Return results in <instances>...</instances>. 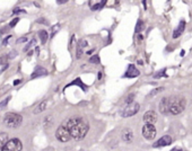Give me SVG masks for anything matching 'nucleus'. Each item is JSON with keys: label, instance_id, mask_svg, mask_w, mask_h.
Returning a JSON list of instances; mask_svg holds the SVG:
<instances>
[{"label": "nucleus", "instance_id": "9b49d317", "mask_svg": "<svg viewBox=\"0 0 192 151\" xmlns=\"http://www.w3.org/2000/svg\"><path fill=\"white\" fill-rule=\"evenodd\" d=\"M132 139H133V132H132L131 129H124L122 131V140L126 142H131Z\"/></svg>", "mask_w": 192, "mask_h": 151}, {"label": "nucleus", "instance_id": "7ed1b4c3", "mask_svg": "<svg viewBox=\"0 0 192 151\" xmlns=\"http://www.w3.org/2000/svg\"><path fill=\"white\" fill-rule=\"evenodd\" d=\"M23 121V117L19 114H15V113H9L5 116L4 118V123L7 127H17L20 125V123Z\"/></svg>", "mask_w": 192, "mask_h": 151}, {"label": "nucleus", "instance_id": "393cba45", "mask_svg": "<svg viewBox=\"0 0 192 151\" xmlns=\"http://www.w3.org/2000/svg\"><path fill=\"white\" fill-rule=\"evenodd\" d=\"M34 44H35V38H33V40H32V41H31V42H30V44H27V45H26V47H25V49H24V51H25V52H26V51H27V50H28V49H30L31 46H32V45H34Z\"/></svg>", "mask_w": 192, "mask_h": 151}, {"label": "nucleus", "instance_id": "1a4fd4ad", "mask_svg": "<svg viewBox=\"0 0 192 151\" xmlns=\"http://www.w3.org/2000/svg\"><path fill=\"white\" fill-rule=\"evenodd\" d=\"M172 143V138L170 135H164L162 136L158 141H156L154 144H153V147L154 148H158V147H166L168 146V144H171Z\"/></svg>", "mask_w": 192, "mask_h": 151}, {"label": "nucleus", "instance_id": "0eeeda50", "mask_svg": "<svg viewBox=\"0 0 192 151\" xmlns=\"http://www.w3.org/2000/svg\"><path fill=\"white\" fill-rule=\"evenodd\" d=\"M156 127L150 124H145L142 127V135L146 138L147 140H153L156 136Z\"/></svg>", "mask_w": 192, "mask_h": 151}, {"label": "nucleus", "instance_id": "b1692460", "mask_svg": "<svg viewBox=\"0 0 192 151\" xmlns=\"http://www.w3.org/2000/svg\"><path fill=\"white\" fill-rule=\"evenodd\" d=\"M59 28H60V25H57V26H53V27H52V34H51V36H52V37H53V36H54V34H56L57 32L59 30Z\"/></svg>", "mask_w": 192, "mask_h": 151}, {"label": "nucleus", "instance_id": "f704fd0d", "mask_svg": "<svg viewBox=\"0 0 192 151\" xmlns=\"http://www.w3.org/2000/svg\"><path fill=\"white\" fill-rule=\"evenodd\" d=\"M97 79H98V80H101V79H102V73H101V72H98V78H97Z\"/></svg>", "mask_w": 192, "mask_h": 151}, {"label": "nucleus", "instance_id": "2eb2a0df", "mask_svg": "<svg viewBox=\"0 0 192 151\" xmlns=\"http://www.w3.org/2000/svg\"><path fill=\"white\" fill-rule=\"evenodd\" d=\"M8 134L7 133H0V151L4 150L6 143L8 142Z\"/></svg>", "mask_w": 192, "mask_h": 151}, {"label": "nucleus", "instance_id": "c9c22d12", "mask_svg": "<svg viewBox=\"0 0 192 151\" xmlns=\"http://www.w3.org/2000/svg\"><path fill=\"white\" fill-rule=\"evenodd\" d=\"M172 151H183V150H181V149H173Z\"/></svg>", "mask_w": 192, "mask_h": 151}, {"label": "nucleus", "instance_id": "20e7f679", "mask_svg": "<svg viewBox=\"0 0 192 151\" xmlns=\"http://www.w3.org/2000/svg\"><path fill=\"white\" fill-rule=\"evenodd\" d=\"M56 138L60 142H68L71 139L70 134H69V132H68L65 124H61V125L58 127V130H57L56 132Z\"/></svg>", "mask_w": 192, "mask_h": 151}, {"label": "nucleus", "instance_id": "473e14b6", "mask_svg": "<svg viewBox=\"0 0 192 151\" xmlns=\"http://www.w3.org/2000/svg\"><path fill=\"white\" fill-rule=\"evenodd\" d=\"M59 5H62V4H66L67 2V0H59V1H57Z\"/></svg>", "mask_w": 192, "mask_h": 151}, {"label": "nucleus", "instance_id": "4468645a", "mask_svg": "<svg viewBox=\"0 0 192 151\" xmlns=\"http://www.w3.org/2000/svg\"><path fill=\"white\" fill-rule=\"evenodd\" d=\"M159 112L162 114H168V110H167V97L163 98L161 103H159Z\"/></svg>", "mask_w": 192, "mask_h": 151}, {"label": "nucleus", "instance_id": "72a5a7b5", "mask_svg": "<svg viewBox=\"0 0 192 151\" xmlns=\"http://www.w3.org/2000/svg\"><path fill=\"white\" fill-rule=\"evenodd\" d=\"M22 82V80H15L14 81V85H18V84H20Z\"/></svg>", "mask_w": 192, "mask_h": 151}, {"label": "nucleus", "instance_id": "7c9ffc66", "mask_svg": "<svg viewBox=\"0 0 192 151\" xmlns=\"http://www.w3.org/2000/svg\"><path fill=\"white\" fill-rule=\"evenodd\" d=\"M10 38H11V35H10V36H7V37H6L5 40H4V45H7V44H8V41H9Z\"/></svg>", "mask_w": 192, "mask_h": 151}, {"label": "nucleus", "instance_id": "6ab92c4d", "mask_svg": "<svg viewBox=\"0 0 192 151\" xmlns=\"http://www.w3.org/2000/svg\"><path fill=\"white\" fill-rule=\"evenodd\" d=\"M106 1H98V2H96L95 5H93V4H91V9L92 10H96V9H100V8H102L103 7V5H105Z\"/></svg>", "mask_w": 192, "mask_h": 151}, {"label": "nucleus", "instance_id": "2f4dec72", "mask_svg": "<svg viewBox=\"0 0 192 151\" xmlns=\"http://www.w3.org/2000/svg\"><path fill=\"white\" fill-rule=\"evenodd\" d=\"M5 62H6V56L0 58V64H1V63H5Z\"/></svg>", "mask_w": 192, "mask_h": 151}, {"label": "nucleus", "instance_id": "6e6552de", "mask_svg": "<svg viewBox=\"0 0 192 151\" xmlns=\"http://www.w3.org/2000/svg\"><path fill=\"white\" fill-rule=\"evenodd\" d=\"M144 121L146 124H150V125H154L157 122V114L154 111H148L145 113L144 115Z\"/></svg>", "mask_w": 192, "mask_h": 151}, {"label": "nucleus", "instance_id": "c756f323", "mask_svg": "<svg viewBox=\"0 0 192 151\" xmlns=\"http://www.w3.org/2000/svg\"><path fill=\"white\" fill-rule=\"evenodd\" d=\"M164 72H165V69H163L162 72H158L157 75H155V78H158V77H162V76H165V75H164Z\"/></svg>", "mask_w": 192, "mask_h": 151}, {"label": "nucleus", "instance_id": "39448f33", "mask_svg": "<svg viewBox=\"0 0 192 151\" xmlns=\"http://www.w3.org/2000/svg\"><path fill=\"white\" fill-rule=\"evenodd\" d=\"M140 106L138 103H132V104H129L127 105L123 110L121 111V115L123 117H130V116H133L135 114H137V112L139 111Z\"/></svg>", "mask_w": 192, "mask_h": 151}, {"label": "nucleus", "instance_id": "bb28decb", "mask_svg": "<svg viewBox=\"0 0 192 151\" xmlns=\"http://www.w3.org/2000/svg\"><path fill=\"white\" fill-rule=\"evenodd\" d=\"M81 56H83V51H81V47L79 45L77 46V58L79 59V58H81Z\"/></svg>", "mask_w": 192, "mask_h": 151}, {"label": "nucleus", "instance_id": "5701e85b", "mask_svg": "<svg viewBox=\"0 0 192 151\" xmlns=\"http://www.w3.org/2000/svg\"><path fill=\"white\" fill-rule=\"evenodd\" d=\"M163 89H164L163 87H161V88H156V89H154V90H153L152 93L149 94V96H150V97H153V96H154V95H156L157 93H159V91H162Z\"/></svg>", "mask_w": 192, "mask_h": 151}, {"label": "nucleus", "instance_id": "423d86ee", "mask_svg": "<svg viewBox=\"0 0 192 151\" xmlns=\"http://www.w3.org/2000/svg\"><path fill=\"white\" fill-rule=\"evenodd\" d=\"M22 149H23V144H22L20 140H18V139H10L6 143L2 151H22Z\"/></svg>", "mask_w": 192, "mask_h": 151}, {"label": "nucleus", "instance_id": "cd10ccee", "mask_svg": "<svg viewBox=\"0 0 192 151\" xmlns=\"http://www.w3.org/2000/svg\"><path fill=\"white\" fill-rule=\"evenodd\" d=\"M20 13H22V14H25L26 11L25 10H23V9H20V8H15V9H14V14H20Z\"/></svg>", "mask_w": 192, "mask_h": 151}, {"label": "nucleus", "instance_id": "412c9836", "mask_svg": "<svg viewBox=\"0 0 192 151\" xmlns=\"http://www.w3.org/2000/svg\"><path fill=\"white\" fill-rule=\"evenodd\" d=\"M89 62H91V63H94V64H100V63H101V61H100V58H98V56H92L91 59H89Z\"/></svg>", "mask_w": 192, "mask_h": 151}, {"label": "nucleus", "instance_id": "f8f14e48", "mask_svg": "<svg viewBox=\"0 0 192 151\" xmlns=\"http://www.w3.org/2000/svg\"><path fill=\"white\" fill-rule=\"evenodd\" d=\"M45 75H48V71H46L43 67H36L34 72L32 73V78H37V77L45 76Z\"/></svg>", "mask_w": 192, "mask_h": 151}, {"label": "nucleus", "instance_id": "f257e3e1", "mask_svg": "<svg viewBox=\"0 0 192 151\" xmlns=\"http://www.w3.org/2000/svg\"><path fill=\"white\" fill-rule=\"evenodd\" d=\"M65 125L70 134V138L75 140H80L83 138H85L89 129L88 122L81 117H72L67 121Z\"/></svg>", "mask_w": 192, "mask_h": 151}, {"label": "nucleus", "instance_id": "aec40b11", "mask_svg": "<svg viewBox=\"0 0 192 151\" xmlns=\"http://www.w3.org/2000/svg\"><path fill=\"white\" fill-rule=\"evenodd\" d=\"M144 27H145V25H144V21H142V20H138L137 26H136V33H137V34H138V33H140V32L144 30Z\"/></svg>", "mask_w": 192, "mask_h": 151}, {"label": "nucleus", "instance_id": "f3484780", "mask_svg": "<svg viewBox=\"0 0 192 151\" xmlns=\"http://www.w3.org/2000/svg\"><path fill=\"white\" fill-rule=\"evenodd\" d=\"M39 36H40V38H41V41H42V43H43V44L46 43V41H48V38H49V34H48V32H46V30H40Z\"/></svg>", "mask_w": 192, "mask_h": 151}, {"label": "nucleus", "instance_id": "9d476101", "mask_svg": "<svg viewBox=\"0 0 192 151\" xmlns=\"http://www.w3.org/2000/svg\"><path fill=\"white\" fill-rule=\"evenodd\" d=\"M137 76H139V70L133 64H130V66L128 67V70H127L124 77L126 78H135Z\"/></svg>", "mask_w": 192, "mask_h": 151}, {"label": "nucleus", "instance_id": "ddd939ff", "mask_svg": "<svg viewBox=\"0 0 192 151\" xmlns=\"http://www.w3.org/2000/svg\"><path fill=\"white\" fill-rule=\"evenodd\" d=\"M184 28H185V21H184V20H181V23H180L179 27H177L176 30H174L173 38H176V37H179V36L181 35L183 32H184Z\"/></svg>", "mask_w": 192, "mask_h": 151}, {"label": "nucleus", "instance_id": "f03ea898", "mask_svg": "<svg viewBox=\"0 0 192 151\" xmlns=\"http://www.w3.org/2000/svg\"><path fill=\"white\" fill-rule=\"evenodd\" d=\"M187 105V101L181 96H172L167 97V110L172 115L181 114Z\"/></svg>", "mask_w": 192, "mask_h": 151}, {"label": "nucleus", "instance_id": "a211bd4d", "mask_svg": "<svg viewBox=\"0 0 192 151\" xmlns=\"http://www.w3.org/2000/svg\"><path fill=\"white\" fill-rule=\"evenodd\" d=\"M70 85H78L79 87H80L81 89H84V90H87V87H86V85L85 84H83L80 81V78H77L76 80H74L72 82H71ZM70 85H68V86H70Z\"/></svg>", "mask_w": 192, "mask_h": 151}, {"label": "nucleus", "instance_id": "dca6fc26", "mask_svg": "<svg viewBox=\"0 0 192 151\" xmlns=\"http://www.w3.org/2000/svg\"><path fill=\"white\" fill-rule=\"evenodd\" d=\"M46 106H48V101H43L40 104V105L37 106L35 110H34V114H37V113H41V112H43L46 108Z\"/></svg>", "mask_w": 192, "mask_h": 151}, {"label": "nucleus", "instance_id": "c85d7f7f", "mask_svg": "<svg viewBox=\"0 0 192 151\" xmlns=\"http://www.w3.org/2000/svg\"><path fill=\"white\" fill-rule=\"evenodd\" d=\"M24 42H27V38L26 37H20L17 40V43H24Z\"/></svg>", "mask_w": 192, "mask_h": 151}, {"label": "nucleus", "instance_id": "4be33fe9", "mask_svg": "<svg viewBox=\"0 0 192 151\" xmlns=\"http://www.w3.org/2000/svg\"><path fill=\"white\" fill-rule=\"evenodd\" d=\"M133 99H135V94H130V95L127 97L126 103L128 105H129V104H132V103H133Z\"/></svg>", "mask_w": 192, "mask_h": 151}, {"label": "nucleus", "instance_id": "a878e982", "mask_svg": "<svg viewBox=\"0 0 192 151\" xmlns=\"http://www.w3.org/2000/svg\"><path fill=\"white\" fill-rule=\"evenodd\" d=\"M19 21V18H15V19H13L11 21H10V24H9V26L10 27H15L16 26V24Z\"/></svg>", "mask_w": 192, "mask_h": 151}]
</instances>
